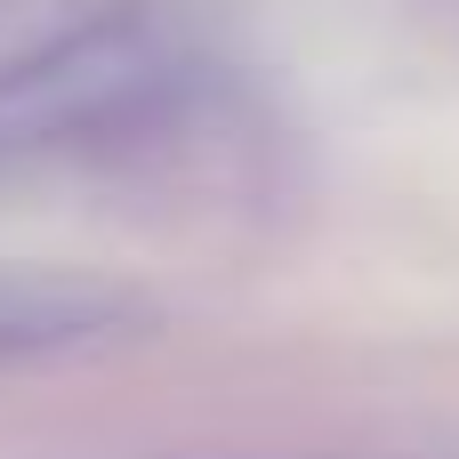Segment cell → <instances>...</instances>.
I'll return each instance as SVG.
<instances>
[{
  "label": "cell",
  "instance_id": "cell-1",
  "mask_svg": "<svg viewBox=\"0 0 459 459\" xmlns=\"http://www.w3.org/2000/svg\"><path fill=\"white\" fill-rule=\"evenodd\" d=\"M218 48L186 0H73L0 32V186L161 145L202 113Z\"/></svg>",
  "mask_w": 459,
  "mask_h": 459
},
{
  "label": "cell",
  "instance_id": "cell-2",
  "mask_svg": "<svg viewBox=\"0 0 459 459\" xmlns=\"http://www.w3.org/2000/svg\"><path fill=\"white\" fill-rule=\"evenodd\" d=\"M153 331V299L73 258H0V379L105 355Z\"/></svg>",
  "mask_w": 459,
  "mask_h": 459
}]
</instances>
